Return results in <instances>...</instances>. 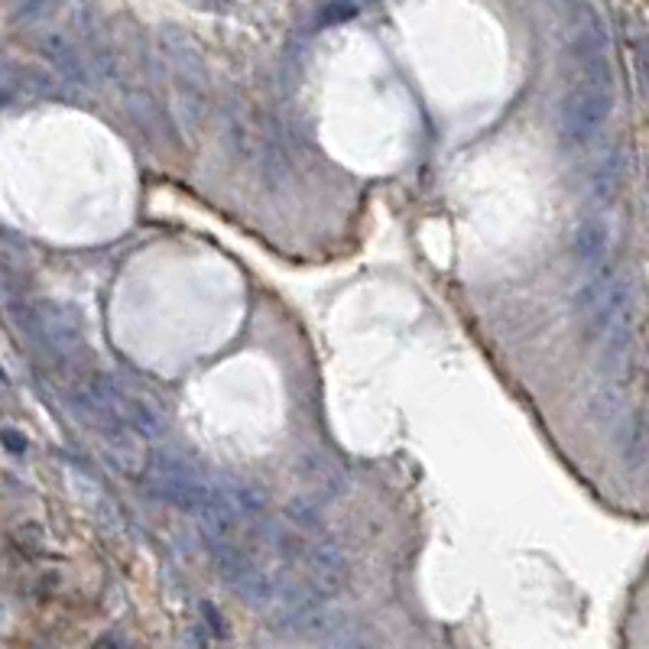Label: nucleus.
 Wrapping results in <instances>:
<instances>
[{"label":"nucleus","instance_id":"2","mask_svg":"<svg viewBox=\"0 0 649 649\" xmlns=\"http://www.w3.org/2000/svg\"><path fill=\"white\" fill-rule=\"evenodd\" d=\"M36 332L46 338V345L62 355V358H72L82 351L85 345V328H82V318L69 309V305H59V302H39L36 312Z\"/></svg>","mask_w":649,"mask_h":649},{"label":"nucleus","instance_id":"7","mask_svg":"<svg viewBox=\"0 0 649 649\" xmlns=\"http://www.w3.org/2000/svg\"><path fill=\"white\" fill-rule=\"evenodd\" d=\"M0 439H3V445H7L10 452H23V449H26V439H23L20 432H13V429H3Z\"/></svg>","mask_w":649,"mask_h":649},{"label":"nucleus","instance_id":"6","mask_svg":"<svg viewBox=\"0 0 649 649\" xmlns=\"http://www.w3.org/2000/svg\"><path fill=\"white\" fill-rule=\"evenodd\" d=\"M621 183H624V157H621V153H611V157L598 166L591 188H594V195H598V198L611 201V198L617 195Z\"/></svg>","mask_w":649,"mask_h":649},{"label":"nucleus","instance_id":"4","mask_svg":"<svg viewBox=\"0 0 649 649\" xmlns=\"http://www.w3.org/2000/svg\"><path fill=\"white\" fill-rule=\"evenodd\" d=\"M302 565H305V581H309L312 598H335L345 588V581H348L345 556L332 543H312V546H305Z\"/></svg>","mask_w":649,"mask_h":649},{"label":"nucleus","instance_id":"1","mask_svg":"<svg viewBox=\"0 0 649 649\" xmlns=\"http://www.w3.org/2000/svg\"><path fill=\"white\" fill-rule=\"evenodd\" d=\"M614 111V94L607 82L581 79L558 104V140L571 150H581L601 137Z\"/></svg>","mask_w":649,"mask_h":649},{"label":"nucleus","instance_id":"5","mask_svg":"<svg viewBox=\"0 0 649 649\" xmlns=\"http://www.w3.org/2000/svg\"><path fill=\"white\" fill-rule=\"evenodd\" d=\"M607 228L594 218L581 221L575 231H571V254L581 260V264H601L607 257Z\"/></svg>","mask_w":649,"mask_h":649},{"label":"nucleus","instance_id":"3","mask_svg":"<svg viewBox=\"0 0 649 649\" xmlns=\"http://www.w3.org/2000/svg\"><path fill=\"white\" fill-rule=\"evenodd\" d=\"M101 432V452L104 459L114 464L117 471L124 474H143L150 467V452L137 432L134 422L127 419H117V422H107L97 429Z\"/></svg>","mask_w":649,"mask_h":649}]
</instances>
